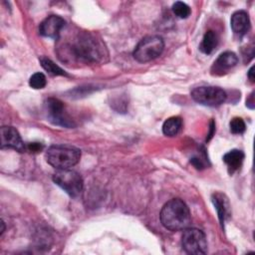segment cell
Masks as SVG:
<instances>
[{
    "instance_id": "1",
    "label": "cell",
    "mask_w": 255,
    "mask_h": 255,
    "mask_svg": "<svg viewBox=\"0 0 255 255\" xmlns=\"http://www.w3.org/2000/svg\"><path fill=\"white\" fill-rule=\"evenodd\" d=\"M160 222L168 230L179 231L189 227L191 214L188 206L179 198L166 202L160 211Z\"/></svg>"
},
{
    "instance_id": "2",
    "label": "cell",
    "mask_w": 255,
    "mask_h": 255,
    "mask_svg": "<svg viewBox=\"0 0 255 255\" xmlns=\"http://www.w3.org/2000/svg\"><path fill=\"white\" fill-rule=\"evenodd\" d=\"M45 157L47 162L56 169H67L76 165L81 157V150L71 145L57 144L50 146Z\"/></svg>"
},
{
    "instance_id": "3",
    "label": "cell",
    "mask_w": 255,
    "mask_h": 255,
    "mask_svg": "<svg viewBox=\"0 0 255 255\" xmlns=\"http://www.w3.org/2000/svg\"><path fill=\"white\" fill-rule=\"evenodd\" d=\"M104 50L105 48L98 40L89 34H84L80 36L71 48V53L82 61L96 63L105 56Z\"/></svg>"
},
{
    "instance_id": "4",
    "label": "cell",
    "mask_w": 255,
    "mask_h": 255,
    "mask_svg": "<svg viewBox=\"0 0 255 255\" xmlns=\"http://www.w3.org/2000/svg\"><path fill=\"white\" fill-rule=\"evenodd\" d=\"M164 43L159 36H146L142 38L133 51V58L140 63H146L157 58L163 51Z\"/></svg>"
},
{
    "instance_id": "5",
    "label": "cell",
    "mask_w": 255,
    "mask_h": 255,
    "mask_svg": "<svg viewBox=\"0 0 255 255\" xmlns=\"http://www.w3.org/2000/svg\"><path fill=\"white\" fill-rule=\"evenodd\" d=\"M53 181L73 197L80 195L84 186L83 178L80 173L70 168L57 169L53 174Z\"/></svg>"
},
{
    "instance_id": "6",
    "label": "cell",
    "mask_w": 255,
    "mask_h": 255,
    "mask_svg": "<svg viewBox=\"0 0 255 255\" xmlns=\"http://www.w3.org/2000/svg\"><path fill=\"white\" fill-rule=\"evenodd\" d=\"M191 98L198 104L208 107H218L226 101L227 95L221 88L202 86L191 91Z\"/></svg>"
},
{
    "instance_id": "7",
    "label": "cell",
    "mask_w": 255,
    "mask_h": 255,
    "mask_svg": "<svg viewBox=\"0 0 255 255\" xmlns=\"http://www.w3.org/2000/svg\"><path fill=\"white\" fill-rule=\"evenodd\" d=\"M183 250L188 254H205L207 252V240L205 234L197 228H186L181 237Z\"/></svg>"
},
{
    "instance_id": "8",
    "label": "cell",
    "mask_w": 255,
    "mask_h": 255,
    "mask_svg": "<svg viewBox=\"0 0 255 255\" xmlns=\"http://www.w3.org/2000/svg\"><path fill=\"white\" fill-rule=\"evenodd\" d=\"M45 107H46L48 119L54 125L66 127V128L74 127L73 121L69 118L68 114L65 112V107L63 102L55 98H49L45 103Z\"/></svg>"
},
{
    "instance_id": "9",
    "label": "cell",
    "mask_w": 255,
    "mask_h": 255,
    "mask_svg": "<svg viewBox=\"0 0 255 255\" xmlns=\"http://www.w3.org/2000/svg\"><path fill=\"white\" fill-rule=\"evenodd\" d=\"M1 147L12 148L19 152H24L26 150V144L22 140L18 130L9 126L1 128Z\"/></svg>"
},
{
    "instance_id": "10",
    "label": "cell",
    "mask_w": 255,
    "mask_h": 255,
    "mask_svg": "<svg viewBox=\"0 0 255 255\" xmlns=\"http://www.w3.org/2000/svg\"><path fill=\"white\" fill-rule=\"evenodd\" d=\"M65 20L58 15H51L47 17L39 26V32L42 36L52 39H57L61 30L65 27Z\"/></svg>"
},
{
    "instance_id": "11",
    "label": "cell",
    "mask_w": 255,
    "mask_h": 255,
    "mask_svg": "<svg viewBox=\"0 0 255 255\" xmlns=\"http://www.w3.org/2000/svg\"><path fill=\"white\" fill-rule=\"evenodd\" d=\"M238 63V58L235 53L226 51L219 55V57L216 59V61L213 63V66L211 68L212 74L215 75H221L224 72H227L236 64Z\"/></svg>"
},
{
    "instance_id": "12",
    "label": "cell",
    "mask_w": 255,
    "mask_h": 255,
    "mask_svg": "<svg viewBox=\"0 0 255 255\" xmlns=\"http://www.w3.org/2000/svg\"><path fill=\"white\" fill-rule=\"evenodd\" d=\"M211 200L217 210V215H218L220 224L223 227L225 221L229 218L231 214L228 198L221 192H215L212 194Z\"/></svg>"
},
{
    "instance_id": "13",
    "label": "cell",
    "mask_w": 255,
    "mask_h": 255,
    "mask_svg": "<svg viewBox=\"0 0 255 255\" xmlns=\"http://www.w3.org/2000/svg\"><path fill=\"white\" fill-rule=\"evenodd\" d=\"M230 26L232 31L239 36H243L250 28V19L248 14L243 11H236L232 14L230 20Z\"/></svg>"
},
{
    "instance_id": "14",
    "label": "cell",
    "mask_w": 255,
    "mask_h": 255,
    "mask_svg": "<svg viewBox=\"0 0 255 255\" xmlns=\"http://www.w3.org/2000/svg\"><path fill=\"white\" fill-rule=\"evenodd\" d=\"M244 152L239 149H232L223 155V161L227 165L228 172L230 174L237 171L243 162Z\"/></svg>"
},
{
    "instance_id": "15",
    "label": "cell",
    "mask_w": 255,
    "mask_h": 255,
    "mask_svg": "<svg viewBox=\"0 0 255 255\" xmlns=\"http://www.w3.org/2000/svg\"><path fill=\"white\" fill-rule=\"evenodd\" d=\"M217 44H218V37L216 33L212 30H209L204 34L199 46V50L204 54H211L216 48Z\"/></svg>"
},
{
    "instance_id": "16",
    "label": "cell",
    "mask_w": 255,
    "mask_h": 255,
    "mask_svg": "<svg viewBox=\"0 0 255 255\" xmlns=\"http://www.w3.org/2000/svg\"><path fill=\"white\" fill-rule=\"evenodd\" d=\"M182 126V121L179 117L168 118L162 125V132L167 136L176 135Z\"/></svg>"
},
{
    "instance_id": "17",
    "label": "cell",
    "mask_w": 255,
    "mask_h": 255,
    "mask_svg": "<svg viewBox=\"0 0 255 255\" xmlns=\"http://www.w3.org/2000/svg\"><path fill=\"white\" fill-rule=\"evenodd\" d=\"M40 63L42 68L52 76H68L62 68H60L58 65H56L52 60L48 58L42 57L40 59Z\"/></svg>"
},
{
    "instance_id": "18",
    "label": "cell",
    "mask_w": 255,
    "mask_h": 255,
    "mask_svg": "<svg viewBox=\"0 0 255 255\" xmlns=\"http://www.w3.org/2000/svg\"><path fill=\"white\" fill-rule=\"evenodd\" d=\"M172 11L178 18H181V19L187 18L191 12L189 6L180 1H177L172 5Z\"/></svg>"
},
{
    "instance_id": "19",
    "label": "cell",
    "mask_w": 255,
    "mask_h": 255,
    "mask_svg": "<svg viewBox=\"0 0 255 255\" xmlns=\"http://www.w3.org/2000/svg\"><path fill=\"white\" fill-rule=\"evenodd\" d=\"M47 84V80H46V77L43 73H35L33 74L31 77H30V80H29V85L30 87H32L33 89H43Z\"/></svg>"
},
{
    "instance_id": "20",
    "label": "cell",
    "mask_w": 255,
    "mask_h": 255,
    "mask_svg": "<svg viewBox=\"0 0 255 255\" xmlns=\"http://www.w3.org/2000/svg\"><path fill=\"white\" fill-rule=\"evenodd\" d=\"M229 126H230V131L234 134H241L246 129V125L241 118L232 119Z\"/></svg>"
},
{
    "instance_id": "21",
    "label": "cell",
    "mask_w": 255,
    "mask_h": 255,
    "mask_svg": "<svg viewBox=\"0 0 255 255\" xmlns=\"http://www.w3.org/2000/svg\"><path fill=\"white\" fill-rule=\"evenodd\" d=\"M43 145L40 142H30L26 145V149H28L31 152H38L42 150Z\"/></svg>"
},
{
    "instance_id": "22",
    "label": "cell",
    "mask_w": 255,
    "mask_h": 255,
    "mask_svg": "<svg viewBox=\"0 0 255 255\" xmlns=\"http://www.w3.org/2000/svg\"><path fill=\"white\" fill-rule=\"evenodd\" d=\"M214 128H215V126H214V123L211 122V126H210V132L208 134V137L206 138V140H209L211 137H212V134H213V131H214Z\"/></svg>"
},
{
    "instance_id": "23",
    "label": "cell",
    "mask_w": 255,
    "mask_h": 255,
    "mask_svg": "<svg viewBox=\"0 0 255 255\" xmlns=\"http://www.w3.org/2000/svg\"><path fill=\"white\" fill-rule=\"evenodd\" d=\"M253 69H254V67H251V68H250V70H249V72H248V77H249V79H250V81H251V82H254Z\"/></svg>"
}]
</instances>
